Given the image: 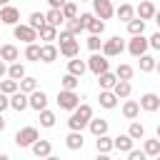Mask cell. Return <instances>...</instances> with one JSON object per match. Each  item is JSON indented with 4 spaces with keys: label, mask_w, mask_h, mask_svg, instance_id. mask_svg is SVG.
I'll list each match as a JSON object with an SVG mask.
<instances>
[{
    "label": "cell",
    "mask_w": 160,
    "mask_h": 160,
    "mask_svg": "<svg viewBox=\"0 0 160 160\" xmlns=\"http://www.w3.org/2000/svg\"><path fill=\"white\" fill-rule=\"evenodd\" d=\"M90 120H92V108H90L88 102H80V105L70 112V118H68V128H70V130H85Z\"/></svg>",
    "instance_id": "cell-1"
},
{
    "label": "cell",
    "mask_w": 160,
    "mask_h": 160,
    "mask_svg": "<svg viewBox=\"0 0 160 160\" xmlns=\"http://www.w3.org/2000/svg\"><path fill=\"white\" fill-rule=\"evenodd\" d=\"M58 40H60V55L62 58H75V55H80V42L75 40V35L70 32V30H60V35H58Z\"/></svg>",
    "instance_id": "cell-2"
},
{
    "label": "cell",
    "mask_w": 160,
    "mask_h": 160,
    "mask_svg": "<svg viewBox=\"0 0 160 160\" xmlns=\"http://www.w3.org/2000/svg\"><path fill=\"white\" fill-rule=\"evenodd\" d=\"M55 102H58V108H60V110L72 112V110L80 105V95H78V90H65V88H60V90H58Z\"/></svg>",
    "instance_id": "cell-3"
},
{
    "label": "cell",
    "mask_w": 160,
    "mask_h": 160,
    "mask_svg": "<svg viewBox=\"0 0 160 160\" xmlns=\"http://www.w3.org/2000/svg\"><path fill=\"white\" fill-rule=\"evenodd\" d=\"M12 38L25 42V45L28 42H38V30L32 25H28V22H18V25H12Z\"/></svg>",
    "instance_id": "cell-4"
},
{
    "label": "cell",
    "mask_w": 160,
    "mask_h": 160,
    "mask_svg": "<svg viewBox=\"0 0 160 160\" xmlns=\"http://www.w3.org/2000/svg\"><path fill=\"white\" fill-rule=\"evenodd\" d=\"M88 70L98 78L100 72H105V70H110V60H108V55L100 50V52H92L90 58H88Z\"/></svg>",
    "instance_id": "cell-5"
},
{
    "label": "cell",
    "mask_w": 160,
    "mask_h": 160,
    "mask_svg": "<svg viewBox=\"0 0 160 160\" xmlns=\"http://www.w3.org/2000/svg\"><path fill=\"white\" fill-rule=\"evenodd\" d=\"M150 50V40L140 32V35H130V40H128V52L132 55V58H140L142 52H148Z\"/></svg>",
    "instance_id": "cell-6"
},
{
    "label": "cell",
    "mask_w": 160,
    "mask_h": 160,
    "mask_svg": "<svg viewBox=\"0 0 160 160\" xmlns=\"http://www.w3.org/2000/svg\"><path fill=\"white\" fill-rule=\"evenodd\" d=\"M122 50H128V45H125V40H122L120 35H112V38L102 40V52H105L108 58H118Z\"/></svg>",
    "instance_id": "cell-7"
},
{
    "label": "cell",
    "mask_w": 160,
    "mask_h": 160,
    "mask_svg": "<svg viewBox=\"0 0 160 160\" xmlns=\"http://www.w3.org/2000/svg\"><path fill=\"white\" fill-rule=\"evenodd\" d=\"M38 138H40V135H38V128L28 125V128H20V130L15 132V145H18V148H30Z\"/></svg>",
    "instance_id": "cell-8"
},
{
    "label": "cell",
    "mask_w": 160,
    "mask_h": 160,
    "mask_svg": "<svg viewBox=\"0 0 160 160\" xmlns=\"http://www.w3.org/2000/svg\"><path fill=\"white\" fill-rule=\"evenodd\" d=\"M82 20H85V30L90 35H102L105 32V20H100L95 12H80Z\"/></svg>",
    "instance_id": "cell-9"
},
{
    "label": "cell",
    "mask_w": 160,
    "mask_h": 160,
    "mask_svg": "<svg viewBox=\"0 0 160 160\" xmlns=\"http://www.w3.org/2000/svg\"><path fill=\"white\" fill-rule=\"evenodd\" d=\"M92 2V12L100 18V20H110L115 15V8H112V0H90Z\"/></svg>",
    "instance_id": "cell-10"
},
{
    "label": "cell",
    "mask_w": 160,
    "mask_h": 160,
    "mask_svg": "<svg viewBox=\"0 0 160 160\" xmlns=\"http://www.w3.org/2000/svg\"><path fill=\"white\" fill-rule=\"evenodd\" d=\"M0 20H2V25H18L20 22V10L15 8V5H2L0 8Z\"/></svg>",
    "instance_id": "cell-11"
},
{
    "label": "cell",
    "mask_w": 160,
    "mask_h": 160,
    "mask_svg": "<svg viewBox=\"0 0 160 160\" xmlns=\"http://www.w3.org/2000/svg\"><path fill=\"white\" fill-rule=\"evenodd\" d=\"M140 110H145V112H158V110H160V95H158V92H145V95H140Z\"/></svg>",
    "instance_id": "cell-12"
},
{
    "label": "cell",
    "mask_w": 160,
    "mask_h": 160,
    "mask_svg": "<svg viewBox=\"0 0 160 160\" xmlns=\"http://www.w3.org/2000/svg\"><path fill=\"white\" fill-rule=\"evenodd\" d=\"M155 12H158V8H155V2H152V0H140V2H138V8H135V15H138V18H142L145 22H148V20H152V18H155Z\"/></svg>",
    "instance_id": "cell-13"
},
{
    "label": "cell",
    "mask_w": 160,
    "mask_h": 160,
    "mask_svg": "<svg viewBox=\"0 0 160 160\" xmlns=\"http://www.w3.org/2000/svg\"><path fill=\"white\" fill-rule=\"evenodd\" d=\"M10 108H12L15 112L28 110V108H30V95H28V92H22V90L12 92V95H10Z\"/></svg>",
    "instance_id": "cell-14"
},
{
    "label": "cell",
    "mask_w": 160,
    "mask_h": 160,
    "mask_svg": "<svg viewBox=\"0 0 160 160\" xmlns=\"http://www.w3.org/2000/svg\"><path fill=\"white\" fill-rule=\"evenodd\" d=\"M60 55V48L55 42H42L40 45V62H55Z\"/></svg>",
    "instance_id": "cell-15"
},
{
    "label": "cell",
    "mask_w": 160,
    "mask_h": 160,
    "mask_svg": "<svg viewBox=\"0 0 160 160\" xmlns=\"http://www.w3.org/2000/svg\"><path fill=\"white\" fill-rule=\"evenodd\" d=\"M65 145H68V150H82V145H85L82 130H70L65 135Z\"/></svg>",
    "instance_id": "cell-16"
},
{
    "label": "cell",
    "mask_w": 160,
    "mask_h": 160,
    "mask_svg": "<svg viewBox=\"0 0 160 160\" xmlns=\"http://www.w3.org/2000/svg\"><path fill=\"white\" fill-rule=\"evenodd\" d=\"M30 150H32V155H35V158H50V155H52V142H50V140H40V138H38V140L30 145Z\"/></svg>",
    "instance_id": "cell-17"
},
{
    "label": "cell",
    "mask_w": 160,
    "mask_h": 160,
    "mask_svg": "<svg viewBox=\"0 0 160 160\" xmlns=\"http://www.w3.org/2000/svg\"><path fill=\"white\" fill-rule=\"evenodd\" d=\"M118 95L112 92V90H100V95H98V102H100V108H105V110H115L118 108Z\"/></svg>",
    "instance_id": "cell-18"
},
{
    "label": "cell",
    "mask_w": 160,
    "mask_h": 160,
    "mask_svg": "<svg viewBox=\"0 0 160 160\" xmlns=\"http://www.w3.org/2000/svg\"><path fill=\"white\" fill-rule=\"evenodd\" d=\"M0 58L10 65V62H15V60H20V50H18V45H12V42H5V45H0Z\"/></svg>",
    "instance_id": "cell-19"
},
{
    "label": "cell",
    "mask_w": 160,
    "mask_h": 160,
    "mask_svg": "<svg viewBox=\"0 0 160 160\" xmlns=\"http://www.w3.org/2000/svg\"><path fill=\"white\" fill-rule=\"evenodd\" d=\"M30 108H32L35 112L45 110V108H48V92H42V90H32V92H30Z\"/></svg>",
    "instance_id": "cell-20"
},
{
    "label": "cell",
    "mask_w": 160,
    "mask_h": 160,
    "mask_svg": "<svg viewBox=\"0 0 160 160\" xmlns=\"http://www.w3.org/2000/svg\"><path fill=\"white\" fill-rule=\"evenodd\" d=\"M138 115H140V100H128L125 98V102H122V118L125 120H138Z\"/></svg>",
    "instance_id": "cell-21"
},
{
    "label": "cell",
    "mask_w": 160,
    "mask_h": 160,
    "mask_svg": "<svg viewBox=\"0 0 160 160\" xmlns=\"http://www.w3.org/2000/svg\"><path fill=\"white\" fill-rule=\"evenodd\" d=\"M95 150L100 152V155H108V152H112L115 150V142H112V138L105 132V135H98L95 138Z\"/></svg>",
    "instance_id": "cell-22"
},
{
    "label": "cell",
    "mask_w": 160,
    "mask_h": 160,
    "mask_svg": "<svg viewBox=\"0 0 160 160\" xmlns=\"http://www.w3.org/2000/svg\"><path fill=\"white\" fill-rule=\"evenodd\" d=\"M142 150L148 158H160V138H142Z\"/></svg>",
    "instance_id": "cell-23"
},
{
    "label": "cell",
    "mask_w": 160,
    "mask_h": 160,
    "mask_svg": "<svg viewBox=\"0 0 160 160\" xmlns=\"http://www.w3.org/2000/svg\"><path fill=\"white\" fill-rule=\"evenodd\" d=\"M68 72H72V75L82 78V75L88 72V60H80L78 55H75V58H70V60H68Z\"/></svg>",
    "instance_id": "cell-24"
},
{
    "label": "cell",
    "mask_w": 160,
    "mask_h": 160,
    "mask_svg": "<svg viewBox=\"0 0 160 160\" xmlns=\"http://www.w3.org/2000/svg\"><path fill=\"white\" fill-rule=\"evenodd\" d=\"M38 38H40L42 42H55V40H58V28L50 25V22H45V25L38 30Z\"/></svg>",
    "instance_id": "cell-25"
},
{
    "label": "cell",
    "mask_w": 160,
    "mask_h": 160,
    "mask_svg": "<svg viewBox=\"0 0 160 160\" xmlns=\"http://www.w3.org/2000/svg\"><path fill=\"white\" fill-rule=\"evenodd\" d=\"M115 15H118V20L128 22V20H132V18H135V8H132L130 2H120V5L115 8Z\"/></svg>",
    "instance_id": "cell-26"
},
{
    "label": "cell",
    "mask_w": 160,
    "mask_h": 160,
    "mask_svg": "<svg viewBox=\"0 0 160 160\" xmlns=\"http://www.w3.org/2000/svg\"><path fill=\"white\" fill-rule=\"evenodd\" d=\"M155 65H158V60H155L150 52H142V55L138 58V68H140V72H152Z\"/></svg>",
    "instance_id": "cell-27"
},
{
    "label": "cell",
    "mask_w": 160,
    "mask_h": 160,
    "mask_svg": "<svg viewBox=\"0 0 160 160\" xmlns=\"http://www.w3.org/2000/svg\"><path fill=\"white\" fill-rule=\"evenodd\" d=\"M115 82H118V75L110 72V70H105V72L98 75V85H100V90H112Z\"/></svg>",
    "instance_id": "cell-28"
},
{
    "label": "cell",
    "mask_w": 160,
    "mask_h": 160,
    "mask_svg": "<svg viewBox=\"0 0 160 160\" xmlns=\"http://www.w3.org/2000/svg\"><path fill=\"white\" fill-rule=\"evenodd\" d=\"M112 92H115L120 100L130 98V92H132V85H130V80H120V78H118V82L112 85Z\"/></svg>",
    "instance_id": "cell-29"
},
{
    "label": "cell",
    "mask_w": 160,
    "mask_h": 160,
    "mask_svg": "<svg viewBox=\"0 0 160 160\" xmlns=\"http://www.w3.org/2000/svg\"><path fill=\"white\" fill-rule=\"evenodd\" d=\"M38 120H40V128H48V130H50V128H55L58 115H55L52 110H48V108H45V110H40V112H38Z\"/></svg>",
    "instance_id": "cell-30"
},
{
    "label": "cell",
    "mask_w": 160,
    "mask_h": 160,
    "mask_svg": "<svg viewBox=\"0 0 160 160\" xmlns=\"http://www.w3.org/2000/svg\"><path fill=\"white\" fill-rule=\"evenodd\" d=\"M88 130H90L95 138H98V135H105V132H108V120H102V118H95V115H92V120L88 122Z\"/></svg>",
    "instance_id": "cell-31"
},
{
    "label": "cell",
    "mask_w": 160,
    "mask_h": 160,
    "mask_svg": "<svg viewBox=\"0 0 160 160\" xmlns=\"http://www.w3.org/2000/svg\"><path fill=\"white\" fill-rule=\"evenodd\" d=\"M112 142H115V150H120V152H130L132 150V138L128 135V132H122V135H118V138H112Z\"/></svg>",
    "instance_id": "cell-32"
},
{
    "label": "cell",
    "mask_w": 160,
    "mask_h": 160,
    "mask_svg": "<svg viewBox=\"0 0 160 160\" xmlns=\"http://www.w3.org/2000/svg\"><path fill=\"white\" fill-rule=\"evenodd\" d=\"M45 20H48L50 25H55V28H60V25L65 22V15H62V8H50V10L45 12Z\"/></svg>",
    "instance_id": "cell-33"
},
{
    "label": "cell",
    "mask_w": 160,
    "mask_h": 160,
    "mask_svg": "<svg viewBox=\"0 0 160 160\" xmlns=\"http://www.w3.org/2000/svg\"><path fill=\"white\" fill-rule=\"evenodd\" d=\"M25 75H28V72H25V65H22L20 60H15V62H10V65H8V78H12V80H18V82H20Z\"/></svg>",
    "instance_id": "cell-34"
},
{
    "label": "cell",
    "mask_w": 160,
    "mask_h": 160,
    "mask_svg": "<svg viewBox=\"0 0 160 160\" xmlns=\"http://www.w3.org/2000/svg\"><path fill=\"white\" fill-rule=\"evenodd\" d=\"M65 30H70L72 35H80V32L85 30V20H82V15H78V18H70V20H65Z\"/></svg>",
    "instance_id": "cell-35"
},
{
    "label": "cell",
    "mask_w": 160,
    "mask_h": 160,
    "mask_svg": "<svg viewBox=\"0 0 160 160\" xmlns=\"http://www.w3.org/2000/svg\"><path fill=\"white\" fill-rule=\"evenodd\" d=\"M60 88H65V90H78V88H80V78L72 75V72H65V75L60 78Z\"/></svg>",
    "instance_id": "cell-36"
},
{
    "label": "cell",
    "mask_w": 160,
    "mask_h": 160,
    "mask_svg": "<svg viewBox=\"0 0 160 160\" xmlns=\"http://www.w3.org/2000/svg\"><path fill=\"white\" fill-rule=\"evenodd\" d=\"M125 25H128V32H130V35H140V32H145V20L138 18V15H135L132 20H128Z\"/></svg>",
    "instance_id": "cell-37"
},
{
    "label": "cell",
    "mask_w": 160,
    "mask_h": 160,
    "mask_svg": "<svg viewBox=\"0 0 160 160\" xmlns=\"http://www.w3.org/2000/svg\"><path fill=\"white\" fill-rule=\"evenodd\" d=\"M128 135H130L132 140H142V138H145V125H142V122H138V120H130Z\"/></svg>",
    "instance_id": "cell-38"
},
{
    "label": "cell",
    "mask_w": 160,
    "mask_h": 160,
    "mask_svg": "<svg viewBox=\"0 0 160 160\" xmlns=\"http://www.w3.org/2000/svg\"><path fill=\"white\" fill-rule=\"evenodd\" d=\"M25 60L40 62V45H38V42H28V45H25Z\"/></svg>",
    "instance_id": "cell-39"
},
{
    "label": "cell",
    "mask_w": 160,
    "mask_h": 160,
    "mask_svg": "<svg viewBox=\"0 0 160 160\" xmlns=\"http://www.w3.org/2000/svg\"><path fill=\"white\" fill-rule=\"evenodd\" d=\"M115 75H118L120 80H132V75H135V68H132V65H128V62H120V65L115 68Z\"/></svg>",
    "instance_id": "cell-40"
},
{
    "label": "cell",
    "mask_w": 160,
    "mask_h": 160,
    "mask_svg": "<svg viewBox=\"0 0 160 160\" xmlns=\"http://www.w3.org/2000/svg\"><path fill=\"white\" fill-rule=\"evenodd\" d=\"M0 90H2V92H8V95H12V92H18V90H20V82H18V80H12V78H2V80H0Z\"/></svg>",
    "instance_id": "cell-41"
},
{
    "label": "cell",
    "mask_w": 160,
    "mask_h": 160,
    "mask_svg": "<svg viewBox=\"0 0 160 160\" xmlns=\"http://www.w3.org/2000/svg\"><path fill=\"white\" fill-rule=\"evenodd\" d=\"M62 15H65V20L78 18V15H80V10H78V0H68V2L62 5Z\"/></svg>",
    "instance_id": "cell-42"
},
{
    "label": "cell",
    "mask_w": 160,
    "mask_h": 160,
    "mask_svg": "<svg viewBox=\"0 0 160 160\" xmlns=\"http://www.w3.org/2000/svg\"><path fill=\"white\" fill-rule=\"evenodd\" d=\"M45 22H48V20H45V12H38V10H35V12H30V18H28V25H32L35 30H40Z\"/></svg>",
    "instance_id": "cell-43"
},
{
    "label": "cell",
    "mask_w": 160,
    "mask_h": 160,
    "mask_svg": "<svg viewBox=\"0 0 160 160\" xmlns=\"http://www.w3.org/2000/svg\"><path fill=\"white\" fill-rule=\"evenodd\" d=\"M20 90H22V92H28V95H30V92H32V90H38V80H35V78H32V75H25V78H22V80H20Z\"/></svg>",
    "instance_id": "cell-44"
},
{
    "label": "cell",
    "mask_w": 160,
    "mask_h": 160,
    "mask_svg": "<svg viewBox=\"0 0 160 160\" xmlns=\"http://www.w3.org/2000/svg\"><path fill=\"white\" fill-rule=\"evenodd\" d=\"M88 48H90V52H100V50H102L100 35H90V38H88Z\"/></svg>",
    "instance_id": "cell-45"
},
{
    "label": "cell",
    "mask_w": 160,
    "mask_h": 160,
    "mask_svg": "<svg viewBox=\"0 0 160 160\" xmlns=\"http://www.w3.org/2000/svg\"><path fill=\"white\" fill-rule=\"evenodd\" d=\"M8 108H10V95H8V92H2V90H0V112H5V110H8Z\"/></svg>",
    "instance_id": "cell-46"
},
{
    "label": "cell",
    "mask_w": 160,
    "mask_h": 160,
    "mask_svg": "<svg viewBox=\"0 0 160 160\" xmlns=\"http://www.w3.org/2000/svg\"><path fill=\"white\" fill-rule=\"evenodd\" d=\"M128 158H130V160H145L148 155H145V150H135V148H132V150L128 152Z\"/></svg>",
    "instance_id": "cell-47"
},
{
    "label": "cell",
    "mask_w": 160,
    "mask_h": 160,
    "mask_svg": "<svg viewBox=\"0 0 160 160\" xmlns=\"http://www.w3.org/2000/svg\"><path fill=\"white\" fill-rule=\"evenodd\" d=\"M148 40H150V48H152V50H160V30H158V32H152Z\"/></svg>",
    "instance_id": "cell-48"
},
{
    "label": "cell",
    "mask_w": 160,
    "mask_h": 160,
    "mask_svg": "<svg viewBox=\"0 0 160 160\" xmlns=\"http://www.w3.org/2000/svg\"><path fill=\"white\" fill-rule=\"evenodd\" d=\"M2 78H8V62L0 58V80H2Z\"/></svg>",
    "instance_id": "cell-49"
},
{
    "label": "cell",
    "mask_w": 160,
    "mask_h": 160,
    "mask_svg": "<svg viewBox=\"0 0 160 160\" xmlns=\"http://www.w3.org/2000/svg\"><path fill=\"white\" fill-rule=\"evenodd\" d=\"M65 2H68V0H48V5H50V8H62Z\"/></svg>",
    "instance_id": "cell-50"
},
{
    "label": "cell",
    "mask_w": 160,
    "mask_h": 160,
    "mask_svg": "<svg viewBox=\"0 0 160 160\" xmlns=\"http://www.w3.org/2000/svg\"><path fill=\"white\" fill-rule=\"evenodd\" d=\"M5 128H8V120H5V115H2V112H0V132H2V130H5Z\"/></svg>",
    "instance_id": "cell-51"
},
{
    "label": "cell",
    "mask_w": 160,
    "mask_h": 160,
    "mask_svg": "<svg viewBox=\"0 0 160 160\" xmlns=\"http://www.w3.org/2000/svg\"><path fill=\"white\" fill-rule=\"evenodd\" d=\"M152 20H155V22H158V28H160V10L155 12V18H152Z\"/></svg>",
    "instance_id": "cell-52"
},
{
    "label": "cell",
    "mask_w": 160,
    "mask_h": 160,
    "mask_svg": "<svg viewBox=\"0 0 160 160\" xmlns=\"http://www.w3.org/2000/svg\"><path fill=\"white\" fill-rule=\"evenodd\" d=\"M2 5H10V0H0V8H2Z\"/></svg>",
    "instance_id": "cell-53"
},
{
    "label": "cell",
    "mask_w": 160,
    "mask_h": 160,
    "mask_svg": "<svg viewBox=\"0 0 160 160\" xmlns=\"http://www.w3.org/2000/svg\"><path fill=\"white\" fill-rule=\"evenodd\" d=\"M155 70H158V75H160V60H158V65H155Z\"/></svg>",
    "instance_id": "cell-54"
},
{
    "label": "cell",
    "mask_w": 160,
    "mask_h": 160,
    "mask_svg": "<svg viewBox=\"0 0 160 160\" xmlns=\"http://www.w3.org/2000/svg\"><path fill=\"white\" fill-rule=\"evenodd\" d=\"M78 2H90V0H78Z\"/></svg>",
    "instance_id": "cell-55"
},
{
    "label": "cell",
    "mask_w": 160,
    "mask_h": 160,
    "mask_svg": "<svg viewBox=\"0 0 160 160\" xmlns=\"http://www.w3.org/2000/svg\"><path fill=\"white\" fill-rule=\"evenodd\" d=\"M158 138H160V125H158Z\"/></svg>",
    "instance_id": "cell-56"
},
{
    "label": "cell",
    "mask_w": 160,
    "mask_h": 160,
    "mask_svg": "<svg viewBox=\"0 0 160 160\" xmlns=\"http://www.w3.org/2000/svg\"><path fill=\"white\" fill-rule=\"evenodd\" d=\"M0 25H2V20H0Z\"/></svg>",
    "instance_id": "cell-57"
}]
</instances>
